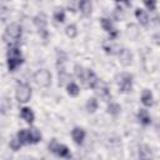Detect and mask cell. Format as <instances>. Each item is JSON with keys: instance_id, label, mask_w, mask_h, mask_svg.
I'll list each match as a JSON object with an SVG mask.
<instances>
[{"instance_id": "6da1fadb", "label": "cell", "mask_w": 160, "mask_h": 160, "mask_svg": "<svg viewBox=\"0 0 160 160\" xmlns=\"http://www.w3.org/2000/svg\"><path fill=\"white\" fill-rule=\"evenodd\" d=\"M22 62H24V59L21 56L20 49L15 45H10L8 49V69H9V71H15Z\"/></svg>"}, {"instance_id": "7a4b0ae2", "label": "cell", "mask_w": 160, "mask_h": 160, "mask_svg": "<svg viewBox=\"0 0 160 160\" xmlns=\"http://www.w3.org/2000/svg\"><path fill=\"white\" fill-rule=\"evenodd\" d=\"M15 98L19 102H28L31 98V88L25 82H18L15 88Z\"/></svg>"}, {"instance_id": "3957f363", "label": "cell", "mask_w": 160, "mask_h": 160, "mask_svg": "<svg viewBox=\"0 0 160 160\" xmlns=\"http://www.w3.org/2000/svg\"><path fill=\"white\" fill-rule=\"evenodd\" d=\"M32 78H34V81L39 86H41V88H48L51 84V74L46 69H39V70H36Z\"/></svg>"}, {"instance_id": "277c9868", "label": "cell", "mask_w": 160, "mask_h": 160, "mask_svg": "<svg viewBox=\"0 0 160 160\" xmlns=\"http://www.w3.org/2000/svg\"><path fill=\"white\" fill-rule=\"evenodd\" d=\"M21 34H22L21 26L16 22H12V24L6 26L5 32H4V39H5V41H9V40H15L16 41L21 38Z\"/></svg>"}, {"instance_id": "5b68a950", "label": "cell", "mask_w": 160, "mask_h": 160, "mask_svg": "<svg viewBox=\"0 0 160 160\" xmlns=\"http://www.w3.org/2000/svg\"><path fill=\"white\" fill-rule=\"evenodd\" d=\"M49 150L51 152H54L55 155L60 156V158H70L71 156L69 148L66 145H64V144H59L56 141V139H52L49 142Z\"/></svg>"}, {"instance_id": "8992f818", "label": "cell", "mask_w": 160, "mask_h": 160, "mask_svg": "<svg viewBox=\"0 0 160 160\" xmlns=\"http://www.w3.org/2000/svg\"><path fill=\"white\" fill-rule=\"evenodd\" d=\"M118 86L121 92H129L132 89V75L129 72H122L118 76Z\"/></svg>"}, {"instance_id": "52a82bcc", "label": "cell", "mask_w": 160, "mask_h": 160, "mask_svg": "<svg viewBox=\"0 0 160 160\" xmlns=\"http://www.w3.org/2000/svg\"><path fill=\"white\" fill-rule=\"evenodd\" d=\"M32 22H34V25L38 28L39 34H41L42 38H46V36H48V31H46L48 20H46V16H45L44 14H39V15H36V16L32 19Z\"/></svg>"}, {"instance_id": "ba28073f", "label": "cell", "mask_w": 160, "mask_h": 160, "mask_svg": "<svg viewBox=\"0 0 160 160\" xmlns=\"http://www.w3.org/2000/svg\"><path fill=\"white\" fill-rule=\"evenodd\" d=\"M118 56H119V62L122 65V66H129L131 65L132 62V54L129 49L126 48H122L118 51Z\"/></svg>"}, {"instance_id": "9c48e42d", "label": "cell", "mask_w": 160, "mask_h": 160, "mask_svg": "<svg viewBox=\"0 0 160 160\" xmlns=\"http://www.w3.org/2000/svg\"><path fill=\"white\" fill-rule=\"evenodd\" d=\"M85 130L82 129V128H79V126H76V128H74L72 130H71V138H72V140H74V142L76 144V145H81L82 142H84V140H85Z\"/></svg>"}, {"instance_id": "30bf717a", "label": "cell", "mask_w": 160, "mask_h": 160, "mask_svg": "<svg viewBox=\"0 0 160 160\" xmlns=\"http://www.w3.org/2000/svg\"><path fill=\"white\" fill-rule=\"evenodd\" d=\"M101 26H102V29H104L106 32L110 34V38H111V39H112V38H116L118 31H116V29H115V26H114V24H112V21H111L110 19L102 18V19H101Z\"/></svg>"}, {"instance_id": "8fae6325", "label": "cell", "mask_w": 160, "mask_h": 160, "mask_svg": "<svg viewBox=\"0 0 160 160\" xmlns=\"http://www.w3.org/2000/svg\"><path fill=\"white\" fill-rule=\"evenodd\" d=\"M99 78L96 76V74L92 70H86V85L90 89H95L99 84Z\"/></svg>"}, {"instance_id": "7c38bea8", "label": "cell", "mask_w": 160, "mask_h": 160, "mask_svg": "<svg viewBox=\"0 0 160 160\" xmlns=\"http://www.w3.org/2000/svg\"><path fill=\"white\" fill-rule=\"evenodd\" d=\"M20 116H21V119L25 120L28 124H32L34 120H35V115H34L32 110H31L30 108H26V106H24V108L20 109Z\"/></svg>"}, {"instance_id": "4fadbf2b", "label": "cell", "mask_w": 160, "mask_h": 160, "mask_svg": "<svg viewBox=\"0 0 160 160\" xmlns=\"http://www.w3.org/2000/svg\"><path fill=\"white\" fill-rule=\"evenodd\" d=\"M79 10L81 11L82 15L89 16L92 11V2L91 0H80L79 1Z\"/></svg>"}, {"instance_id": "5bb4252c", "label": "cell", "mask_w": 160, "mask_h": 160, "mask_svg": "<svg viewBox=\"0 0 160 160\" xmlns=\"http://www.w3.org/2000/svg\"><path fill=\"white\" fill-rule=\"evenodd\" d=\"M135 16H136L138 21L140 22V25L146 26V25L149 24V15H148V12H146L145 10H142L141 8H138V9L135 10Z\"/></svg>"}, {"instance_id": "9a60e30c", "label": "cell", "mask_w": 160, "mask_h": 160, "mask_svg": "<svg viewBox=\"0 0 160 160\" xmlns=\"http://www.w3.org/2000/svg\"><path fill=\"white\" fill-rule=\"evenodd\" d=\"M141 102L145 106H148V108L152 106V104H154V96H152V94H151L150 90H148V89H144L142 90V92H141Z\"/></svg>"}, {"instance_id": "2e32d148", "label": "cell", "mask_w": 160, "mask_h": 160, "mask_svg": "<svg viewBox=\"0 0 160 160\" xmlns=\"http://www.w3.org/2000/svg\"><path fill=\"white\" fill-rule=\"evenodd\" d=\"M94 90H96V92H98V94H99L101 98H104V99H106V98H109V96H110V91H109L108 85H106L105 82H102L101 80L99 81L98 86H96Z\"/></svg>"}, {"instance_id": "e0dca14e", "label": "cell", "mask_w": 160, "mask_h": 160, "mask_svg": "<svg viewBox=\"0 0 160 160\" xmlns=\"http://www.w3.org/2000/svg\"><path fill=\"white\" fill-rule=\"evenodd\" d=\"M138 119H139V121H140L142 125H145V126L151 122V118H150L148 110H145V109H140V110H139V112H138Z\"/></svg>"}, {"instance_id": "ac0fdd59", "label": "cell", "mask_w": 160, "mask_h": 160, "mask_svg": "<svg viewBox=\"0 0 160 160\" xmlns=\"http://www.w3.org/2000/svg\"><path fill=\"white\" fill-rule=\"evenodd\" d=\"M69 82H71V75L68 74L64 69L59 71V85L60 86H66Z\"/></svg>"}, {"instance_id": "d6986e66", "label": "cell", "mask_w": 160, "mask_h": 160, "mask_svg": "<svg viewBox=\"0 0 160 160\" xmlns=\"http://www.w3.org/2000/svg\"><path fill=\"white\" fill-rule=\"evenodd\" d=\"M29 138H30V144H38L41 140V132L36 128H30L29 129Z\"/></svg>"}, {"instance_id": "ffe728a7", "label": "cell", "mask_w": 160, "mask_h": 160, "mask_svg": "<svg viewBox=\"0 0 160 160\" xmlns=\"http://www.w3.org/2000/svg\"><path fill=\"white\" fill-rule=\"evenodd\" d=\"M18 139L20 140V142L22 145H28L30 144V138H29V129H20L16 134Z\"/></svg>"}, {"instance_id": "44dd1931", "label": "cell", "mask_w": 160, "mask_h": 160, "mask_svg": "<svg viewBox=\"0 0 160 160\" xmlns=\"http://www.w3.org/2000/svg\"><path fill=\"white\" fill-rule=\"evenodd\" d=\"M126 36H128L130 40L138 39V36H139V29H138V26L134 25V24L128 25V28H126Z\"/></svg>"}, {"instance_id": "7402d4cb", "label": "cell", "mask_w": 160, "mask_h": 160, "mask_svg": "<svg viewBox=\"0 0 160 160\" xmlns=\"http://www.w3.org/2000/svg\"><path fill=\"white\" fill-rule=\"evenodd\" d=\"M98 106H99V102H98L96 98H90V99H88L86 105H85L86 111H88V112H90V114L95 112V111L98 110Z\"/></svg>"}, {"instance_id": "603a6c76", "label": "cell", "mask_w": 160, "mask_h": 160, "mask_svg": "<svg viewBox=\"0 0 160 160\" xmlns=\"http://www.w3.org/2000/svg\"><path fill=\"white\" fill-rule=\"evenodd\" d=\"M75 75H76V78L82 82V84H86V71L84 70V68L82 66H80V65H75Z\"/></svg>"}, {"instance_id": "cb8c5ba5", "label": "cell", "mask_w": 160, "mask_h": 160, "mask_svg": "<svg viewBox=\"0 0 160 160\" xmlns=\"http://www.w3.org/2000/svg\"><path fill=\"white\" fill-rule=\"evenodd\" d=\"M66 91H68V94L70 95V96H78L79 94H80V88L75 84V82H69L68 85H66Z\"/></svg>"}, {"instance_id": "d4e9b609", "label": "cell", "mask_w": 160, "mask_h": 160, "mask_svg": "<svg viewBox=\"0 0 160 160\" xmlns=\"http://www.w3.org/2000/svg\"><path fill=\"white\" fill-rule=\"evenodd\" d=\"M65 34H66V36L70 38V39L76 38V35H78V28H76V25H74V24L68 25V26L65 28Z\"/></svg>"}, {"instance_id": "484cf974", "label": "cell", "mask_w": 160, "mask_h": 160, "mask_svg": "<svg viewBox=\"0 0 160 160\" xmlns=\"http://www.w3.org/2000/svg\"><path fill=\"white\" fill-rule=\"evenodd\" d=\"M120 110H121V108H120V105L116 104V102H110V104L108 105V112H109L110 115H112V116H118V115L120 114Z\"/></svg>"}, {"instance_id": "4316f807", "label": "cell", "mask_w": 160, "mask_h": 160, "mask_svg": "<svg viewBox=\"0 0 160 160\" xmlns=\"http://www.w3.org/2000/svg\"><path fill=\"white\" fill-rule=\"evenodd\" d=\"M139 158L140 159H149V158H151V150H150V148L146 146V145L140 146V149H139Z\"/></svg>"}, {"instance_id": "83f0119b", "label": "cell", "mask_w": 160, "mask_h": 160, "mask_svg": "<svg viewBox=\"0 0 160 160\" xmlns=\"http://www.w3.org/2000/svg\"><path fill=\"white\" fill-rule=\"evenodd\" d=\"M54 19L56 22H64L65 21V11L62 9H56L54 11Z\"/></svg>"}, {"instance_id": "f1b7e54d", "label": "cell", "mask_w": 160, "mask_h": 160, "mask_svg": "<svg viewBox=\"0 0 160 160\" xmlns=\"http://www.w3.org/2000/svg\"><path fill=\"white\" fill-rule=\"evenodd\" d=\"M21 146H22V144L20 142V140L18 139V136H15V138L11 139V141H10V148H11L14 151H18Z\"/></svg>"}, {"instance_id": "f546056e", "label": "cell", "mask_w": 160, "mask_h": 160, "mask_svg": "<svg viewBox=\"0 0 160 160\" xmlns=\"http://www.w3.org/2000/svg\"><path fill=\"white\" fill-rule=\"evenodd\" d=\"M142 2L148 10H150V11L156 10V0H142Z\"/></svg>"}, {"instance_id": "4dcf8cb0", "label": "cell", "mask_w": 160, "mask_h": 160, "mask_svg": "<svg viewBox=\"0 0 160 160\" xmlns=\"http://www.w3.org/2000/svg\"><path fill=\"white\" fill-rule=\"evenodd\" d=\"M122 16H124L122 9H121L120 6H116V8L114 9V18H115L116 20H121V19H122Z\"/></svg>"}, {"instance_id": "1f68e13d", "label": "cell", "mask_w": 160, "mask_h": 160, "mask_svg": "<svg viewBox=\"0 0 160 160\" xmlns=\"http://www.w3.org/2000/svg\"><path fill=\"white\" fill-rule=\"evenodd\" d=\"M104 50H105V52L106 54H115V46L114 45H106V44H104Z\"/></svg>"}, {"instance_id": "d6a6232c", "label": "cell", "mask_w": 160, "mask_h": 160, "mask_svg": "<svg viewBox=\"0 0 160 160\" xmlns=\"http://www.w3.org/2000/svg\"><path fill=\"white\" fill-rule=\"evenodd\" d=\"M115 1H118V2H119V1H124L126 5H130V1H131V0H115Z\"/></svg>"}, {"instance_id": "836d02e7", "label": "cell", "mask_w": 160, "mask_h": 160, "mask_svg": "<svg viewBox=\"0 0 160 160\" xmlns=\"http://www.w3.org/2000/svg\"><path fill=\"white\" fill-rule=\"evenodd\" d=\"M158 19H159V22H160V15H159V18H158Z\"/></svg>"}]
</instances>
